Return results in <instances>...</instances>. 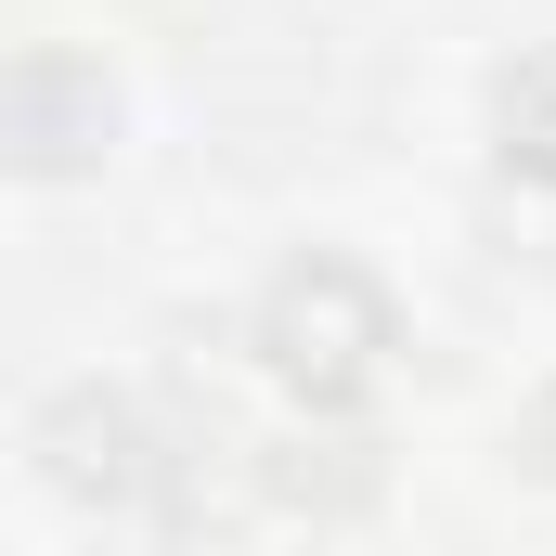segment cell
Returning a JSON list of instances; mask_svg holds the SVG:
<instances>
[{
    "instance_id": "obj_1",
    "label": "cell",
    "mask_w": 556,
    "mask_h": 556,
    "mask_svg": "<svg viewBox=\"0 0 556 556\" xmlns=\"http://www.w3.org/2000/svg\"><path fill=\"white\" fill-rule=\"evenodd\" d=\"M389 350H402V311H389V285L363 273L350 247H298L247 298V363L273 376L298 415H363V389L389 376Z\"/></svg>"
},
{
    "instance_id": "obj_2",
    "label": "cell",
    "mask_w": 556,
    "mask_h": 556,
    "mask_svg": "<svg viewBox=\"0 0 556 556\" xmlns=\"http://www.w3.org/2000/svg\"><path fill=\"white\" fill-rule=\"evenodd\" d=\"M117 155V78L78 39H26L0 65V168L13 181H91Z\"/></svg>"
},
{
    "instance_id": "obj_3",
    "label": "cell",
    "mask_w": 556,
    "mask_h": 556,
    "mask_svg": "<svg viewBox=\"0 0 556 556\" xmlns=\"http://www.w3.org/2000/svg\"><path fill=\"white\" fill-rule=\"evenodd\" d=\"M26 453H39V479H52L65 505H142L155 466H168V415H155L142 389H117V376H78V389L39 402Z\"/></svg>"
},
{
    "instance_id": "obj_4",
    "label": "cell",
    "mask_w": 556,
    "mask_h": 556,
    "mask_svg": "<svg viewBox=\"0 0 556 556\" xmlns=\"http://www.w3.org/2000/svg\"><path fill=\"white\" fill-rule=\"evenodd\" d=\"M389 492V440L363 415H298L285 440H260V505L273 518H363Z\"/></svg>"
},
{
    "instance_id": "obj_5",
    "label": "cell",
    "mask_w": 556,
    "mask_h": 556,
    "mask_svg": "<svg viewBox=\"0 0 556 556\" xmlns=\"http://www.w3.org/2000/svg\"><path fill=\"white\" fill-rule=\"evenodd\" d=\"M492 168L518 194H556V39H531L518 65H492Z\"/></svg>"
},
{
    "instance_id": "obj_6",
    "label": "cell",
    "mask_w": 556,
    "mask_h": 556,
    "mask_svg": "<svg viewBox=\"0 0 556 556\" xmlns=\"http://www.w3.org/2000/svg\"><path fill=\"white\" fill-rule=\"evenodd\" d=\"M505 453H518L531 479H556V376L531 389V402H518V427H505Z\"/></svg>"
}]
</instances>
